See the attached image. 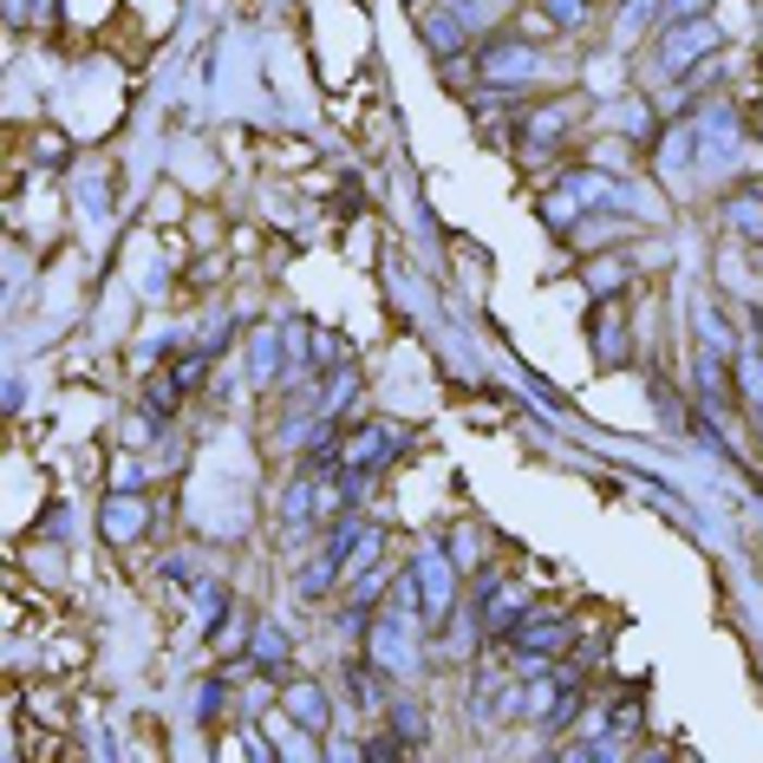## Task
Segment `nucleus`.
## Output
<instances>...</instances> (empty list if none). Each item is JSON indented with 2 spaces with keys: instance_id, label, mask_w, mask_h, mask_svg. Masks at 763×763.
<instances>
[{
  "instance_id": "obj_1",
  "label": "nucleus",
  "mask_w": 763,
  "mask_h": 763,
  "mask_svg": "<svg viewBox=\"0 0 763 763\" xmlns=\"http://www.w3.org/2000/svg\"><path fill=\"white\" fill-rule=\"evenodd\" d=\"M542 72V59H536V46H522V39H490L483 46V59H477V78L483 85H496V91H509V85H529Z\"/></svg>"
},
{
  "instance_id": "obj_2",
  "label": "nucleus",
  "mask_w": 763,
  "mask_h": 763,
  "mask_svg": "<svg viewBox=\"0 0 763 763\" xmlns=\"http://www.w3.org/2000/svg\"><path fill=\"white\" fill-rule=\"evenodd\" d=\"M411 575H418V614H424V620H444V614H451V594H457L451 549H424V555L411 562Z\"/></svg>"
},
{
  "instance_id": "obj_3",
  "label": "nucleus",
  "mask_w": 763,
  "mask_h": 763,
  "mask_svg": "<svg viewBox=\"0 0 763 763\" xmlns=\"http://www.w3.org/2000/svg\"><path fill=\"white\" fill-rule=\"evenodd\" d=\"M712 46H718V26H712V20H686V26H673V33H666V72L686 78V72L699 65V52H712Z\"/></svg>"
},
{
  "instance_id": "obj_4",
  "label": "nucleus",
  "mask_w": 763,
  "mask_h": 763,
  "mask_svg": "<svg viewBox=\"0 0 763 763\" xmlns=\"http://www.w3.org/2000/svg\"><path fill=\"white\" fill-rule=\"evenodd\" d=\"M575 633H568V620L555 614V607H536V614H522V627H516V647L529 653V660H549V653H562Z\"/></svg>"
},
{
  "instance_id": "obj_5",
  "label": "nucleus",
  "mask_w": 763,
  "mask_h": 763,
  "mask_svg": "<svg viewBox=\"0 0 763 763\" xmlns=\"http://www.w3.org/2000/svg\"><path fill=\"white\" fill-rule=\"evenodd\" d=\"M398 451V431L392 424H359V438L346 444V464L340 470H366V477H379V464Z\"/></svg>"
},
{
  "instance_id": "obj_6",
  "label": "nucleus",
  "mask_w": 763,
  "mask_h": 763,
  "mask_svg": "<svg viewBox=\"0 0 763 763\" xmlns=\"http://www.w3.org/2000/svg\"><path fill=\"white\" fill-rule=\"evenodd\" d=\"M98 522H104V536H111V542H131L137 529H150V503H144L137 490H118V496L104 503V516H98Z\"/></svg>"
},
{
  "instance_id": "obj_7",
  "label": "nucleus",
  "mask_w": 763,
  "mask_h": 763,
  "mask_svg": "<svg viewBox=\"0 0 763 763\" xmlns=\"http://www.w3.org/2000/svg\"><path fill=\"white\" fill-rule=\"evenodd\" d=\"M588 333H594V359H601V366H620V359H627V327H620L607 307H594Z\"/></svg>"
},
{
  "instance_id": "obj_8",
  "label": "nucleus",
  "mask_w": 763,
  "mask_h": 763,
  "mask_svg": "<svg viewBox=\"0 0 763 763\" xmlns=\"http://www.w3.org/2000/svg\"><path fill=\"white\" fill-rule=\"evenodd\" d=\"M568 124H575L568 104H536V118H522V137H529V144H555Z\"/></svg>"
},
{
  "instance_id": "obj_9",
  "label": "nucleus",
  "mask_w": 763,
  "mask_h": 763,
  "mask_svg": "<svg viewBox=\"0 0 763 763\" xmlns=\"http://www.w3.org/2000/svg\"><path fill=\"white\" fill-rule=\"evenodd\" d=\"M346 692H353V705H385L379 660H353V666H346Z\"/></svg>"
},
{
  "instance_id": "obj_10",
  "label": "nucleus",
  "mask_w": 763,
  "mask_h": 763,
  "mask_svg": "<svg viewBox=\"0 0 763 763\" xmlns=\"http://www.w3.org/2000/svg\"><path fill=\"white\" fill-rule=\"evenodd\" d=\"M333 575H346V562H340L333 549H320V562H313V568H300V581H294V588H300V601H320V594L333 588Z\"/></svg>"
},
{
  "instance_id": "obj_11",
  "label": "nucleus",
  "mask_w": 763,
  "mask_h": 763,
  "mask_svg": "<svg viewBox=\"0 0 763 763\" xmlns=\"http://www.w3.org/2000/svg\"><path fill=\"white\" fill-rule=\"evenodd\" d=\"M248 660H255L261 673H281V666H287V633H281V627H255Z\"/></svg>"
},
{
  "instance_id": "obj_12",
  "label": "nucleus",
  "mask_w": 763,
  "mask_h": 763,
  "mask_svg": "<svg viewBox=\"0 0 763 763\" xmlns=\"http://www.w3.org/2000/svg\"><path fill=\"white\" fill-rule=\"evenodd\" d=\"M725 216H731V229H738L744 242H763V196H751V189H738V196L725 202Z\"/></svg>"
},
{
  "instance_id": "obj_13",
  "label": "nucleus",
  "mask_w": 763,
  "mask_h": 763,
  "mask_svg": "<svg viewBox=\"0 0 763 763\" xmlns=\"http://www.w3.org/2000/svg\"><path fill=\"white\" fill-rule=\"evenodd\" d=\"M287 712H294L307 731H327V699H320V686H287Z\"/></svg>"
},
{
  "instance_id": "obj_14",
  "label": "nucleus",
  "mask_w": 763,
  "mask_h": 763,
  "mask_svg": "<svg viewBox=\"0 0 763 763\" xmlns=\"http://www.w3.org/2000/svg\"><path fill=\"white\" fill-rule=\"evenodd\" d=\"M424 39L451 59V52H464V13H431L424 20Z\"/></svg>"
},
{
  "instance_id": "obj_15",
  "label": "nucleus",
  "mask_w": 763,
  "mask_h": 763,
  "mask_svg": "<svg viewBox=\"0 0 763 763\" xmlns=\"http://www.w3.org/2000/svg\"><path fill=\"white\" fill-rule=\"evenodd\" d=\"M699 131H705V144H712V150H731V144H738L731 104H705V111H699Z\"/></svg>"
},
{
  "instance_id": "obj_16",
  "label": "nucleus",
  "mask_w": 763,
  "mask_h": 763,
  "mask_svg": "<svg viewBox=\"0 0 763 763\" xmlns=\"http://www.w3.org/2000/svg\"><path fill=\"white\" fill-rule=\"evenodd\" d=\"M392 731H398V738L418 751V744H424V712H418L411 699H392Z\"/></svg>"
},
{
  "instance_id": "obj_17",
  "label": "nucleus",
  "mask_w": 763,
  "mask_h": 763,
  "mask_svg": "<svg viewBox=\"0 0 763 763\" xmlns=\"http://www.w3.org/2000/svg\"><path fill=\"white\" fill-rule=\"evenodd\" d=\"M372 653H379L385 666H405V633H398L392 620H372Z\"/></svg>"
},
{
  "instance_id": "obj_18",
  "label": "nucleus",
  "mask_w": 763,
  "mask_h": 763,
  "mask_svg": "<svg viewBox=\"0 0 763 763\" xmlns=\"http://www.w3.org/2000/svg\"><path fill=\"white\" fill-rule=\"evenodd\" d=\"M542 216H549V229H575V222H581V202H575V189H555V196L542 202Z\"/></svg>"
},
{
  "instance_id": "obj_19",
  "label": "nucleus",
  "mask_w": 763,
  "mask_h": 763,
  "mask_svg": "<svg viewBox=\"0 0 763 763\" xmlns=\"http://www.w3.org/2000/svg\"><path fill=\"white\" fill-rule=\"evenodd\" d=\"M620 281H627V268H620V261H594V274H588V287H594L601 300H607V294H614Z\"/></svg>"
},
{
  "instance_id": "obj_20",
  "label": "nucleus",
  "mask_w": 763,
  "mask_h": 763,
  "mask_svg": "<svg viewBox=\"0 0 763 763\" xmlns=\"http://www.w3.org/2000/svg\"><path fill=\"white\" fill-rule=\"evenodd\" d=\"M248 359H255V379H274V333H255Z\"/></svg>"
},
{
  "instance_id": "obj_21",
  "label": "nucleus",
  "mask_w": 763,
  "mask_h": 763,
  "mask_svg": "<svg viewBox=\"0 0 763 763\" xmlns=\"http://www.w3.org/2000/svg\"><path fill=\"white\" fill-rule=\"evenodd\" d=\"M712 13V0H666V20L673 26H686V20H705Z\"/></svg>"
},
{
  "instance_id": "obj_22",
  "label": "nucleus",
  "mask_w": 763,
  "mask_h": 763,
  "mask_svg": "<svg viewBox=\"0 0 763 763\" xmlns=\"http://www.w3.org/2000/svg\"><path fill=\"white\" fill-rule=\"evenodd\" d=\"M222 712V679H202V692H196V718H216Z\"/></svg>"
},
{
  "instance_id": "obj_23",
  "label": "nucleus",
  "mask_w": 763,
  "mask_h": 763,
  "mask_svg": "<svg viewBox=\"0 0 763 763\" xmlns=\"http://www.w3.org/2000/svg\"><path fill=\"white\" fill-rule=\"evenodd\" d=\"M398 751H411V744H405L398 731H392V738H372V744H366V758H372V763H392Z\"/></svg>"
},
{
  "instance_id": "obj_24",
  "label": "nucleus",
  "mask_w": 763,
  "mask_h": 763,
  "mask_svg": "<svg viewBox=\"0 0 763 763\" xmlns=\"http://www.w3.org/2000/svg\"><path fill=\"white\" fill-rule=\"evenodd\" d=\"M581 13H588V0H549V20H555V26H575Z\"/></svg>"
},
{
  "instance_id": "obj_25",
  "label": "nucleus",
  "mask_w": 763,
  "mask_h": 763,
  "mask_svg": "<svg viewBox=\"0 0 763 763\" xmlns=\"http://www.w3.org/2000/svg\"><path fill=\"white\" fill-rule=\"evenodd\" d=\"M196 607H202L209 620H222V588H216V581H202V588H196Z\"/></svg>"
},
{
  "instance_id": "obj_26",
  "label": "nucleus",
  "mask_w": 763,
  "mask_h": 763,
  "mask_svg": "<svg viewBox=\"0 0 763 763\" xmlns=\"http://www.w3.org/2000/svg\"><path fill=\"white\" fill-rule=\"evenodd\" d=\"M738 372H744V392H751V405H763V359H744Z\"/></svg>"
},
{
  "instance_id": "obj_27",
  "label": "nucleus",
  "mask_w": 763,
  "mask_h": 763,
  "mask_svg": "<svg viewBox=\"0 0 763 763\" xmlns=\"http://www.w3.org/2000/svg\"><path fill=\"white\" fill-rule=\"evenodd\" d=\"M699 333H705V346H712V353H718V346H731V327H718V313H705V327H699Z\"/></svg>"
},
{
  "instance_id": "obj_28",
  "label": "nucleus",
  "mask_w": 763,
  "mask_h": 763,
  "mask_svg": "<svg viewBox=\"0 0 763 763\" xmlns=\"http://www.w3.org/2000/svg\"><path fill=\"white\" fill-rule=\"evenodd\" d=\"M653 405H660V411H666V418H673V424H679V418H686V405H679V398H673V392H666V385H653Z\"/></svg>"
},
{
  "instance_id": "obj_29",
  "label": "nucleus",
  "mask_w": 763,
  "mask_h": 763,
  "mask_svg": "<svg viewBox=\"0 0 763 763\" xmlns=\"http://www.w3.org/2000/svg\"><path fill=\"white\" fill-rule=\"evenodd\" d=\"M111 490H144V477H137L131 464H118V477H111Z\"/></svg>"
},
{
  "instance_id": "obj_30",
  "label": "nucleus",
  "mask_w": 763,
  "mask_h": 763,
  "mask_svg": "<svg viewBox=\"0 0 763 763\" xmlns=\"http://www.w3.org/2000/svg\"><path fill=\"white\" fill-rule=\"evenodd\" d=\"M39 13H52V0H39Z\"/></svg>"
}]
</instances>
